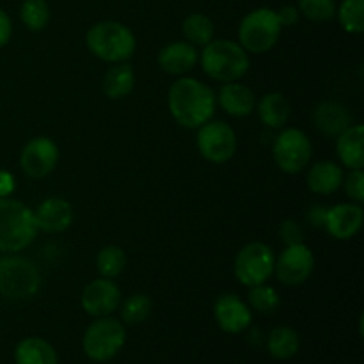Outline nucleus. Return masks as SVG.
I'll list each match as a JSON object with an SVG mask.
<instances>
[{
    "instance_id": "nucleus-3",
    "label": "nucleus",
    "mask_w": 364,
    "mask_h": 364,
    "mask_svg": "<svg viewBox=\"0 0 364 364\" xmlns=\"http://www.w3.org/2000/svg\"><path fill=\"white\" fill-rule=\"evenodd\" d=\"M89 52L109 64L128 63L137 48L134 32L116 20H103L92 25L85 34Z\"/></svg>"
},
{
    "instance_id": "nucleus-2",
    "label": "nucleus",
    "mask_w": 364,
    "mask_h": 364,
    "mask_svg": "<svg viewBox=\"0 0 364 364\" xmlns=\"http://www.w3.org/2000/svg\"><path fill=\"white\" fill-rule=\"evenodd\" d=\"M199 63L205 75L212 80L226 84L245 77L251 68V57L242 48L240 43L231 39H212L208 45L203 46Z\"/></svg>"
},
{
    "instance_id": "nucleus-21",
    "label": "nucleus",
    "mask_w": 364,
    "mask_h": 364,
    "mask_svg": "<svg viewBox=\"0 0 364 364\" xmlns=\"http://www.w3.org/2000/svg\"><path fill=\"white\" fill-rule=\"evenodd\" d=\"M343 178L345 174L340 164L333 162V160H322L309 167L306 183L313 194L331 196L340 191L343 185Z\"/></svg>"
},
{
    "instance_id": "nucleus-37",
    "label": "nucleus",
    "mask_w": 364,
    "mask_h": 364,
    "mask_svg": "<svg viewBox=\"0 0 364 364\" xmlns=\"http://www.w3.org/2000/svg\"><path fill=\"white\" fill-rule=\"evenodd\" d=\"M11 36H13V23H11L9 14L0 9V48L9 43Z\"/></svg>"
},
{
    "instance_id": "nucleus-5",
    "label": "nucleus",
    "mask_w": 364,
    "mask_h": 364,
    "mask_svg": "<svg viewBox=\"0 0 364 364\" xmlns=\"http://www.w3.org/2000/svg\"><path fill=\"white\" fill-rule=\"evenodd\" d=\"M283 27L276 9L258 7L242 18L238 25V43L247 53H265L279 41Z\"/></svg>"
},
{
    "instance_id": "nucleus-20",
    "label": "nucleus",
    "mask_w": 364,
    "mask_h": 364,
    "mask_svg": "<svg viewBox=\"0 0 364 364\" xmlns=\"http://www.w3.org/2000/svg\"><path fill=\"white\" fill-rule=\"evenodd\" d=\"M336 155L348 171L364 167V127L350 124L336 137Z\"/></svg>"
},
{
    "instance_id": "nucleus-31",
    "label": "nucleus",
    "mask_w": 364,
    "mask_h": 364,
    "mask_svg": "<svg viewBox=\"0 0 364 364\" xmlns=\"http://www.w3.org/2000/svg\"><path fill=\"white\" fill-rule=\"evenodd\" d=\"M247 304L249 308H252L255 311L270 315V313H274L277 308H279L281 299H279V294L276 291V288H272L267 283H262L249 288Z\"/></svg>"
},
{
    "instance_id": "nucleus-27",
    "label": "nucleus",
    "mask_w": 364,
    "mask_h": 364,
    "mask_svg": "<svg viewBox=\"0 0 364 364\" xmlns=\"http://www.w3.org/2000/svg\"><path fill=\"white\" fill-rule=\"evenodd\" d=\"M96 269L102 277L116 279L127 269V252L119 245H105L96 255Z\"/></svg>"
},
{
    "instance_id": "nucleus-11",
    "label": "nucleus",
    "mask_w": 364,
    "mask_h": 364,
    "mask_svg": "<svg viewBox=\"0 0 364 364\" xmlns=\"http://www.w3.org/2000/svg\"><path fill=\"white\" fill-rule=\"evenodd\" d=\"M315 270V255L311 249L302 244L287 245L279 256H276L274 274L287 287H299L311 277Z\"/></svg>"
},
{
    "instance_id": "nucleus-15",
    "label": "nucleus",
    "mask_w": 364,
    "mask_h": 364,
    "mask_svg": "<svg viewBox=\"0 0 364 364\" xmlns=\"http://www.w3.org/2000/svg\"><path fill=\"white\" fill-rule=\"evenodd\" d=\"M364 223V210L358 203H338L327 208L326 228L327 233L336 240H350L361 231Z\"/></svg>"
},
{
    "instance_id": "nucleus-30",
    "label": "nucleus",
    "mask_w": 364,
    "mask_h": 364,
    "mask_svg": "<svg viewBox=\"0 0 364 364\" xmlns=\"http://www.w3.org/2000/svg\"><path fill=\"white\" fill-rule=\"evenodd\" d=\"M336 16L348 34H361L364 31V0H343L336 9Z\"/></svg>"
},
{
    "instance_id": "nucleus-8",
    "label": "nucleus",
    "mask_w": 364,
    "mask_h": 364,
    "mask_svg": "<svg viewBox=\"0 0 364 364\" xmlns=\"http://www.w3.org/2000/svg\"><path fill=\"white\" fill-rule=\"evenodd\" d=\"M276 255L265 242H249L235 256V277L244 287L251 288L267 283L274 276Z\"/></svg>"
},
{
    "instance_id": "nucleus-16",
    "label": "nucleus",
    "mask_w": 364,
    "mask_h": 364,
    "mask_svg": "<svg viewBox=\"0 0 364 364\" xmlns=\"http://www.w3.org/2000/svg\"><path fill=\"white\" fill-rule=\"evenodd\" d=\"M38 230L45 233H63L73 223V206L64 198H46L34 208Z\"/></svg>"
},
{
    "instance_id": "nucleus-19",
    "label": "nucleus",
    "mask_w": 364,
    "mask_h": 364,
    "mask_svg": "<svg viewBox=\"0 0 364 364\" xmlns=\"http://www.w3.org/2000/svg\"><path fill=\"white\" fill-rule=\"evenodd\" d=\"M313 123L316 130L327 137H338L352 124V114L340 102H322L313 110Z\"/></svg>"
},
{
    "instance_id": "nucleus-24",
    "label": "nucleus",
    "mask_w": 364,
    "mask_h": 364,
    "mask_svg": "<svg viewBox=\"0 0 364 364\" xmlns=\"http://www.w3.org/2000/svg\"><path fill=\"white\" fill-rule=\"evenodd\" d=\"M14 361L16 364H59V355L50 341L31 336L16 345Z\"/></svg>"
},
{
    "instance_id": "nucleus-4",
    "label": "nucleus",
    "mask_w": 364,
    "mask_h": 364,
    "mask_svg": "<svg viewBox=\"0 0 364 364\" xmlns=\"http://www.w3.org/2000/svg\"><path fill=\"white\" fill-rule=\"evenodd\" d=\"M38 235L34 210L13 198H0V251L20 252Z\"/></svg>"
},
{
    "instance_id": "nucleus-22",
    "label": "nucleus",
    "mask_w": 364,
    "mask_h": 364,
    "mask_svg": "<svg viewBox=\"0 0 364 364\" xmlns=\"http://www.w3.org/2000/svg\"><path fill=\"white\" fill-rule=\"evenodd\" d=\"M256 112H258L259 121L267 128L279 130L290 121L291 105L283 92L272 91L263 95L259 102H256Z\"/></svg>"
},
{
    "instance_id": "nucleus-14",
    "label": "nucleus",
    "mask_w": 364,
    "mask_h": 364,
    "mask_svg": "<svg viewBox=\"0 0 364 364\" xmlns=\"http://www.w3.org/2000/svg\"><path fill=\"white\" fill-rule=\"evenodd\" d=\"M213 316L220 331L226 334H240L249 329L252 313L247 302L235 294H223L213 304Z\"/></svg>"
},
{
    "instance_id": "nucleus-32",
    "label": "nucleus",
    "mask_w": 364,
    "mask_h": 364,
    "mask_svg": "<svg viewBox=\"0 0 364 364\" xmlns=\"http://www.w3.org/2000/svg\"><path fill=\"white\" fill-rule=\"evenodd\" d=\"M297 9L309 21L323 23L336 16L338 6L334 0H299Z\"/></svg>"
},
{
    "instance_id": "nucleus-23",
    "label": "nucleus",
    "mask_w": 364,
    "mask_h": 364,
    "mask_svg": "<svg viewBox=\"0 0 364 364\" xmlns=\"http://www.w3.org/2000/svg\"><path fill=\"white\" fill-rule=\"evenodd\" d=\"M103 95L109 100H123L135 89V71L132 64H112L103 75Z\"/></svg>"
},
{
    "instance_id": "nucleus-13",
    "label": "nucleus",
    "mask_w": 364,
    "mask_h": 364,
    "mask_svg": "<svg viewBox=\"0 0 364 364\" xmlns=\"http://www.w3.org/2000/svg\"><path fill=\"white\" fill-rule=\"evenodd\" d=\"M121 301L123 299H121L119 287L107 277H98V279L91 281L80 295L82 309L95 318L112 315L114 311H117Z\"/></svg>"
},
{
    "instance_id": "nucleus-12",
    "label": "nucleus",
    "mask_w": 364,
    "mask_h": 364,
    "mask_svg": "<svg viewBox=\"0 0 364 364\" xmlns=\"http://www.w3.org/2000/svg\"><path fill=\"white\" fill-rule=\"evenodd\" d=\"M59 164V148L46 135L32 137L20 153V167L28 178H46Z\"/></svg>"
},
{
    "instance_id": "nucleus-25",
    "label": "nucleus",
    "mask_w": 364,
    "mask_h": 364,
    "mask_svg": "<svg viewBox=\"0 0 364 364\" xmlns=\"http://www.w3.org/2000/svg\"><path fill=\"white\" fill-rule=\"evenodd\" d=\"M299 348H301V338L294 327L279 326L270 331L267 338V350L274 359H279V361L291 359L297 354Z\"/></svg>"
},
{
    "instance_id": "nucleus-1",
    "label": "nucleus",
    "mask_w": 364,
    "mask_h": 364,
    "mask_svg": "<svg viewBox=\"0 0 364 364\" xmlns=\"http://www.w3.org/2000/svg\"><path fill=\"white\" fill-rule=\"evenodd\" d=\"M167 107L180 127L198 130L215 114V92L205 82L192 77H180L167 92Z\"/></svg>"
},
{
    "instance_id": "nucleus-9",
    "label": "nucleus",
    "mask_w": 364,
    "mask_h": 364,
    "mask_svg": "<svg viewBox=\"0 0 364 364\" xmlns=\"http://www.w3.org/2000/svg\"><path fill=\"white\" fill-rule=\"evenodd\" d=\"M272 156L283 173L297 174L311 162L313 144L308 135L299 128H283L274 139Z\"/></svg>"
},
{
    "instance_id": "nucleus-18",
    "label": "nucleus",
    "mask_w": 364,
    "mask_h": 364,
    "mask_svg": "<svg viewBox=\"0 0 364 364\" xmlns=\"http://www.w3.org/2000/svg\"><path fill=\"white\" fill-rule=\"evenodd\" d=\"M159 66L166 73L174 77H183L199 60V52L194 45L187 41H173L159 52Z\"/></svg>"
},
{
    "instance_id": "nucleus-33",
    "label": "nucleus",
    "mask_w": 364,
    "mask_h": 364,
    "mask_svg": "<svg viewBox=\"0 0 364 364\" xmlns=\"http://www.w3.org/2000/svg\"><path fill=\"white\" fill-rule=\"evenodd\" d=\"M345 192L347 196L350 198L352 203H358L361 205L364 201V173L363 169H354V171H348L347 176L343 178V185Z\"/></svg>"
},
{
    "instance_id": "nucleus-38",
    "label": "nucleus",
    "mask_w": 364,
    "mask_h": 364,
    "mask_svg": "<svg viewBox=\"0 0 364 364\" xmlns=\"http://www.w3.org/2000/svg\"><path fill=\"white\" fill-rule=\"evenodd\" d=\"M14 191V176L7 171H0V198H9Z\"/></svg>"
},
{
    "instance_id": "nucleus-7",
    "label": "nucleus",
    "mask_w": 364,
    "mask_h": 364,
    "mask_svg": "<svg viewBox=\"0 0 364 364\" xmlns=\"http://www.w3.org/2000/svg\"><path fill=\"white\" fill-rule=\"evenodd\" d=\"M127 343V329L123 322L112 316H100L85 329L82 348L91 361L107 363L116 358Z\"/></svg>"
},
{
    "instance_id": "nucleus-10",
    "label": "nucleus",
    "mask_w": 364,
    "mask_h": 364,
    "mask_svg": "<svg viewBox=\"0 0 364 364\" xmlns=\"http://www.w3.org/2000/svg\"><path fill=\"white\" fill-rule=\"evenodd\" d=\"M198 149L210 164H226L235 156L238 139L233 128L224 121H212L198 128Z\"/></svg>"
},
{
    "instance_id": "nucleus-34",
    "label": "nucleus",
    "mask_w": 364,
    "mask_h": 364,
    "mask_svg": "<svg viewBox=\"0 0 364 364\" xmlns=\"http://www.w3.org/2000/svg\"><path fill=\"white\" fill-rule=\"evenodd\" d=\"M279 237L284 242V245H295L302 244L304 242V230L299 223L288 219L284 223H281L279 226Z\"/></svg>"
},
{
    "instance_id": "nucleus-17",
    "label": "nucleus",
    "mask_w": 364,
    "mask_h": 364,
    "mask_svg": "<svg viewBox=\"0 0 364 364\" xmlns=\"http://www.w3.org/2000/svg\"><path fill=\"white\" fill-rule=\"evenodd\" d=\"M217 105L233 117H245L256 110V95L249 85L242 82H226L215 96Z\"/></svg>"
},
{
    "instance_id": "nucleus-35",
    "label": "nucleus",
    "mask_w": 364,
    "mask_h": 364,
    "mask_svg": "<svg viewBox=\"0 0 364 364\" xmlns=\"http://www.w3.org/2000/svg\"><path fill=\"white\" fill-rule=\"evenodd\" d=\"M277 18H279L281 27H294L297 25L299 18H301V13L295 6H283L276 11Z\"/></svg>"
},
{
    "instance_id": "nucleus-6",
    "label": "nucleus",
    "mask_w": 364,
    "mask_h": 364,
    "mask_svg": "<svg viewBox=\"0 0 364 364\" xmlns=\"http://www.w3.org/2000/svg\"><path fill=\"white\" fill-rule=\"evenodd\" d=\"M41 272L28 258L9 255L0 258V295L11 301H23L38 294Z\"/></svg>"
},
{
    "instance_id": "nucleus-29",
    "label": "nucleus",
    "mask_w": 364,
    "mask_h": 364,
    "mask_svg": "<svg viewBox=\"0 0 364 364\" xmlns=\"http://www.w3.org/2000/svg\"><path fill=\"white\" fill-rule=\"evenodd\" d=\"M50 16L52 13L46 0H23L20 7V20L28 31H43L48 25Z\"/></svg>"
},
{
    "instance_id": "nucleus-36",
    "label": "nucleus",
    "mask_w": 364,
    "mask_h": 364,
    "mask_svg": "<svg viewBox=\"0 0 364 364\" xmlns=\"http://www.w3.org/2000/svg\"><path fill=\"white\" fill-rule=\"evenodd\" d=\"M326 213H327V206L313 205L311 208L308 210V213H306V219H308V223L311 224L313 228H323V223H326Z\"/></svg>"
},
{
    "instance_id": "nucleus-28",
    "label": "nucleus",
    "mask_w": 364,
    "mask_h": 364,
    "mask_svg": "<svg viewBox=\"0 0 364 364\" xmlns=\"http://www.w3.org/2000/svg\"><path fill=\"white\" fill-rule=\"evenodd\" d=\"M121 320L127 326H139V323L146 322L153 311V302L151 299L146 294H134L121 301L119 304Z\"/></svg>"
},
{
    "instance_id": "nucleus-26",
    "label": "nucleus",
    "mask_w": 364,
    "mask_h": 364,
    "mask_svg": "<svg viewBox=\"0 0 364 364\" xmlns=\"http://www.w3.org/2000/svg\"><path fill=\"white\" fill-rule=\"evenodd\" d=\"M181 32H183V38L187 43L194 46H205L215 36V27L206 14L192 13L181 23Z\"/></svg>"
}]
</instances>
